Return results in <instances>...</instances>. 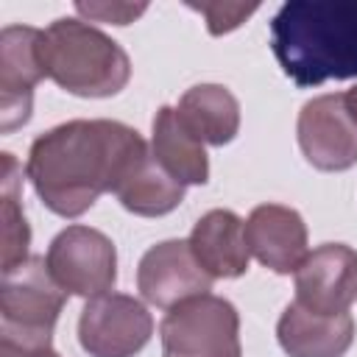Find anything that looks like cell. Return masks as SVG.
I'll return each instance as SVG.
<instances>
[{
    "mask_svg": "<svg viewBox=\"0 0 357 357\" xmlns=\"http://www.w3.org/2000/svg\"><path fill=\"white\" fill-rule=\"evenodd\" d=\"M45 262L50 268V276L67 296L95 298L112 293L117 282L114 243L92 226L75 223L61 229L53 237Z\"/></svg>",
    "mask_w": 357,
    "mask_h": 357,
    "instance_id": "6",
    "label": "cell"
},
{
    "mask_svg": "<svg viewBox=\"0 0 357 357\" xmlns=\"http://www.w3.org/2000/svg\"><path fill=\"white\" fill-rule=\"evenodd\" d=\"M343 103H346V112L351 114V120L357 123V86H351L349 92H343Z\"/></svg>",
    "mask_w": 357,
    "mask_h": 357,
    "instance_id": "21",
    "label": "cell"
},
{
    "mask_svg": "<svg viewBox=\"0 0 357 357\" xmlns=\"http://www.w3.org/2000/svg\"><path fill=\"white\" fill-rule=\"evenodd\" d=\"M0 357H59L53 349L45 351H0Z\"/></svg>",
    "mask_w": 357,
    "mask_h": 357,
    "instance_id": "22",
    "label": "cell"
},
{
    "mask_svg": "<svg viewBox=\"0 0 357 357\" xmlns=\"http://www.w3.org/2000/svg\"><path fill=\"white\" fill-rule=\"evenodd\" d=\"M67 293L50 276L45 257H28L3 273L0 351H45L64 310Z\"/></svg>",
    "mask_w": 357,
    "mask_h": 357,
    "instance_id": "4",
    "label": "cell"
},
{
    "mask_svg": "<svg viewBox=\"0 0 357 357\" xmlns=\"http://www.w3.org/2000/svg\"><path fill=\"white\" fill-rule=\"evenodd\" d=\"M75 11L86 17V22H112L128 25L148 11L145 3H75Z\"/></svg>",
    "mask_w": 357,
    "mask_h": 357,
    "instance_id": "20",
    "label": "cell"
},
{
    "mask_svg": "<svg viewBox=\"0 0 357 357\" xmlns=\"http://www.w3.org/2000/svg\"><path fill=\"white\" fill-rule=\"evenodd\" d=\"M212 282L215 279L198 265L187 240H162L151 245L137 265V287L142 298L162 310L209 293Z\"/></svg>",
    "mask_w": 357,
    "mask_h": 357,
    "instance_id": "11",
    "label": "cell"
},
{
    "mask_svg": "<svg viewBox=\"0 0 357 357\" xmlns=\"http://www.w3.org/2000/svg\"><path fill=\"white\" fill-rule=\"evenodd\" d=\"M0 215H3V273L28 259L31 226L22 212V167L14 153H3L0 178Z\"/></svg>",
    "mask_w": 357,
    "mask_h": 357,
    "instance_id": "18",
    "label": "cell"
},
{
    "mask_svg": "<svg viewBox=\"0 0 357 357\" xmlns=\"http://www.w3.org/2000/svg\"><path fill=\"white\" fill-rule=\"evenodd\" d=\"M357 301V251L346 243H324L296 271V304L321 315H340Z\"/></svg>",
    "mask_w": 357,
    "mask_h": 357,
    "instance_id": "10",
    "label": "cell"
},
{
    "mask_svg": "<svg viewBox=\"0 0 357 357\" xmlns=\"http://www.w3.org/2000/svg\"><path fill=\"white\" fill-rule=\"evenodd\" d=\"M181 126L204 145H229L240 131V103L223 84H195L176 106Z\"/></svg>",
    "mask_w": 357,
    "mask_h": 357,
    "instance_id": "15",
    "label": "cell"
},
{
    "mask_svg": "<svg viewBox=\"0 0 357 357\" xmlns=\"http://www.w3.org/2000/svg\"><path fill=\"white\" fill-rule=\"evenodd\" d=\"M187 243L212 279H237L248 271L251 251L245 243V220L231 209H209L198 218Z\"/></svg>",
    "mask_w": 357,
    "mask_h": 357,
    "instance_id": "14",
    "label": "cell"
},
{
    "mask_svg": "<svg viewBox=\"0 0 357 357\" xmlns=\"http://www.w3.org/2000/svg\"><path fill=\"white\" fill-rule=\"evenodd\" d=\"M39 56L45 75L78 98H112L131 78L128 53L100 28L61 17L42 31Z\"/></svg>",
    "mask_w": 357,
    "mask_h": 357,
    "instance_id": "3",
    "label": "cell"
},
{
    "mask_svg": "<svg viewBox=\"0 0 357 357\" xmlns=\"http://www.w3.org/2000/svg\"><path fill=\"white\" fill-rule=\"evenodd\" d=\"M276 340L287 357H343L354 340V318L310 312L290 301L279 315Z\"/></svg>",
    "mask_w": 357,
    "mask_h": 357,
    "instance_id": "13",
    "label": "cell"
},
{
    "mask_svg": "<svg viewBox=\"0 0 357 357\" xmlns=\"http://www.w3.org/2000/svg\"><path fill=\"white\" fill-rule=\"evenodd\" d=\"M187 6L192 11H198V14H204L206 31L212 36H223V33L240 28L259 8L257 3H192V0Z\"/></svg>",
    "mask_w": 357,
    "mask_h": 357,
    "instance_id": "19",
    "label": "cell"
},
{
    "mask_svg": "<svg viewBox=\"0 0 357 357\" xmlns=\"http://www.w3.org/2000/svg\"><path fill=\"white\" fill-rule=\"evenodd\" d=\"M123 209L139 218H159L173 212L184 201V184L176 181L151 153V148L128 167L114 190Z\"/></svg>",
    "mask_w": 357,
    "mask_h": 357,
    "instance_id": "17",
    "label": "cell"
},
{
    "mask_svg": "<svg viewBox=\"0 0 357 357\" xmlns=\"http://www.w3.org/2000/svg\"><path fill=\"white\" fill-rule=\"evenodd\" d=\"M153 335L148 307L126 293L86 298L78 318V343L89 357H134Z\"/></svg>",
    "mask_w": 357,
    "mask_h": 357,
    "instance_id": "7",
    "label": "cell"
},
{
    "mask_svg": "<svg viewBox=\"0 0 357 357\" xmlns=\"http://www.w3.org/2000/svg\"><path fill=\"white\" fill-rule=\"evenodd\" d=\"M159 337L162 357H243L240 315L229 298L212 293L170 307Z\"/></svg>",
    "mask_w": 357,
    "mask_h": 357,
    "instance_id": "5",
    "label": "cell"
},
{
    "mask_svg": "<svg viewBox=\"0 0 357 357\" xmlns=\"http://www.w3.org/2000/svg\"><path fill=\"white\" fill-rule=\"evenodd\" d=\"M271 47L296 86L357 78V0H290L271 20Z\"/></svg>",
    "mask_w": 357,
    "mask_h": 357,
    "instance_id": "2",
    "label": "cell"
},
{
    "mask_svg": "<svg viewBox=\"0 0 357 357\" xmlns=\"http://www.w3.org/2000/svg\"><path fill=\"white\" fill-rule=\"evenodd\" d=\"M151 153L153 159L184 187L209 181V159L204 142H198L178 120L173 106H162L151 126Z\"/></svg>",
    "mask_w": 357,
    "mask_h": 357,
    "instance_id": "16",
    "label": "cell"
},
{
    "mask_svg": "<svg viewBox=\"0 0 357 357\" xmlns=\"http://www.w3.org/2000/svg\"><path fill=\"white\" fill-rule=\"evenodd\" d=\"M304 159L324 173H340L357 165V123L346 112L343 92L307 100L296 123Z\"/></svg>",
    "mask_w": 357,
    "mask_h": 357,
    "instance_id": "8",
    "label": "cell"
},
{
    "mask_svg": "<svg viewBox=\"0 0 357 357\" xmlns=\"http://www.w3.org/2000/svg\"><path fill=\"white\" fill-rule=\"evenodd\" d=\"M245 243L251 257L273 273H296L307 259L304 218L282 204H259L245 218Z\"/></svg>",
    "mask_w": 357,
    "mask_h": 357,
    "instance_id": "12",
    "label": "cell"
},
{
    "mask_svg": "<svg viewBox=\"0 0 357 357\" xmlns=\"http://www.w3.org/2000/svg\"><path fill=\"white\" fill-rule=\"evenodd\" d=\"M42 31L6 25L0 33V128L8 134L31 120L33 86L47 78L39 56Z\"/></svg>",
    "mask_w": 357,
    "mask_h": 357,
    "instance_id": "9",
    "label": "cell"
},
{
    "mask_svg": "<svg viewBox=\"0 0 357 357\" xmlns=\"http://www.w3.org/2000/svg\"><path fill=\"white\" fill-rule=\"evenodd\" d=\"M145 151V139L126 123L70 120L31 142L25 176L50 212L78 218L103 192H114Z\"/></svg>",
    "mask_w": 357,
    "mask_h": 357,
    "instance_id": "1",
    "label": "cell"
}]
</instances>
